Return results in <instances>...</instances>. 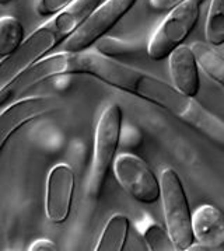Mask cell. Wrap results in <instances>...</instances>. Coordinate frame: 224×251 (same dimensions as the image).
<instances>
[{
    "instance_id": "obj_1",
    "label": "cell",
    "mask_w": 224,
    "mask_h": 251,
    "mask_svg": "<svg viewBox=\"0 0 224 251\" xmlns=\"http://www.w3.org/2000/svg\"><path fill=\"white\" fill-rule=\"evenodd\" d=\"M45 63L51 79L71 75L92 76L113 89L163 108L224 149V120L198 102L195 97L185 96L174 84L152 73L104 56L91 48L82 52L62 50L46 56Z\"/></svg>"
},
{
    "instance_id": "obj_2",
    "label": "cell",
    "mask_w": 224,
    "mask_h": 251,
    "mask_svg": "<svg viewBox=\"0 0 224 251\" xmlns=\"http://www.w3.org/2000/svg\"><path fill=\"white\" fill-rule=\"evenodd\" d=\"M98 4H101V0H76L70 7L53 16L51 20L31 32L10 56L0 60V91L22 72L63 44Z\"/></svg>"
},
{
    "instance_id": "obj_3",
    "label": "cell",
    "mask_w": 224,
    "mask_h": 251,
    "mask_svg": "<svg viewBox=\"0 0 224 251\" xmlns=\"http://www.w3.org/2000/svg\"><path fill=\"white\" fill-rule=\"evenodd\" d=\"M122 120L121 105L113 102L102 111L95 126L91 170L87 184V198L91 202L100 200L105 180L116 157V151L121 145Z\"/></svg>"
},
{
    "instance_id": "obj_4",
    "label": "cell",
    "mask_w": 224,
    "mask_h": 251,
    "mask_svg": "<svg viewBox=\"0 0 224 251\" xmlns=\"http://www.w3.org/2000/svg\"><path fill=\"white\" fill-rule=\"evenodd\" d=\"M160 200L163 203L165 227L177 251H186L194 244L192 212L182 180L177 171L167 167L160 174Z\"/></svg>"
},
{
    "instance_id": "obj_5",
    "label": "cell",
    "mask_w": 224,
    "mask_h": 251,
    "mask_svg": "<svg viewBox=\"0 0 224 251\" xmlns=\"http://www.w3.org/2000/svg\"><path fill=\"white\" fill-rule=\"evenodd\" d=\"M201 16V4L195 0H185L178 7L167 13L158 28L147 42V55L153 60H163L174 50L182 45L194 31Z\"/></svg>"
},
{
    "instance_id": "obj_6",
    "label": "cell",
    "mask_w": 224,
    "mask_h": 251,
    "mask_svg": "<svg viewBox=\"0 0 224 251\" xmlns=\"http://www.w3.org/2000/svg\"><path fill=\"white\" fill-rule=\"evenodd\" d=\"M136 1L137 0H105L98 4L82 25L62 44L63 50L82 52L90 50L132 10Z\"/></svg>"
},
{
    "instance_id": "obj_7",
    "label": "cell",
    "mask_w": 224,
    "mask_h": 251,
    "mask_svg": "<svg viewBox=\"0 0 224 251\" xmlns=\"http://www.w3.org/2000/svg\"><path fill=\"white\" fill-rule=\"evenodd\" d=\"M115 178L133 200L152 205L160 200V178L142 157L133 153H121L112 164Z\"/></svg>"
},
{
    "instance_id": "obj_8",
    "label": "cell",
    "mask_w": 224,
    "mask_h": 251,
    "mask_svg": "<svg viewBox=\"0 0 224 251\" xmlns=\"http://www.w3.org/2000/svg\"><path fill=\"white\" fill-rule=\"evenodd\" d=\"M59 108L61 100L56 97H28L7 105L0 114V153L16 132Z\"/></svg>"
},
{
    "instance_id": "obj_9",
    "label": "cell",
    "mask_w": 224,
    "mask_h": 251,
    "mask_svg": "<svg viewBox=\"0 0 224 251\" xmlns=\"http://www.w3.org/2000/svg\"><path fill=\"white\" fill-rule=\"evenodd\" d=\"M76 188V174L73 167L61 163L53 166L46 180L45 211L46 218L53 225H62L67 221L73 205Z\"/></svg>"
},
{
    "instance_id": "obj_10",
    "label": "cell",
    "mask_w": 224,
    "mask_h": 251,
    "mask_svg": "<svg viewBox=\"0 0 224 251\" xmlns=\"http://www.w3.org/2000/svg\"><path fill=\"white\" fill-rule=\"evenodd\" d=\"M173 84L185 96L196 97L201 90V66L191 47L179 45L168 56Z\"/></svg>"
},
{
    "instance_id": "obj_11",
    "label": "cell",
    "mask_w": 224,
    "mask_h": 251,
    "mask_svg": "<svg viewBox=\"0 0 224 251\" xmlns=\"http://www.w3.org/2000/svg\"><path fill=\"white\" fill-rule=\"evenodd\" d=\"M192 231L196 243L220 250L224 246V213L210 203L201 205L192 213Z\"/></svg>"
},
{
    "instance_id": "obj_12",
    "label": "cell",
    "mask_w": 224,
    "mask_h": 251,
    "mask_svg": "<svg viewBox=\"0 0 224 251\" xmlns=\"http://www.w3.org/2000/svg\"><path fill=\"white\" fill-rule=\"evenodd\" d=\"M131 229V221L123 213H115L108 219L100 240L95 246L97 251H122Z\"/></svg>"
},
{
    "instance_id": "obj_13",
    "label": "cell",
    "mask_w": 224,
    "mask_h": 251,
    "mask_svg": "<svg viewBox=\"0 0 224 251\" xmlns=\"http://www.w3.org/2000/svg\"><path fill=\"white\" fill-rule=\"evenodd\" d=\"M201 69L224 89V56L207 42L196 41L191 45Z\"/></svg>"
},
{
    "instance_id": "obj_14",
    "label": "cell",
    "mask_w": 224,
    "mask_h": 251,
    "mask_svg": "<svg viewBox=\"0 0 224 251\" xmlns=\"http://www.w3.org/2000/svg\"><path fill=\"white\" fill-rule=\"evenodd\" d=\"M25 40V30L20 20L11 16L0 17V58L10 56Z\"/></svg>"
},
{
    "instance_id": "obj_15",
    "label": "cell",
    "mask_w": 224,
    "mask_h": 251,
    "mask_svg": "<svg viewBox=\"0 0 224 251\" xmlns=\"http://www.w3.org/2000/svg\"><path fill=\"white\" fill-rule=\"evenodd\" d=\"M204 38L214 48L224 44V0L210 1L204 25Z\"/></svg>"
},
{
    "instance_id": "obj_16",
    "label": "cell",
    "mask_w": 224,
    "mask_h": 251,
    "mask_svg": "<svg viewBox=\"0 0 224 251\" xmlns=\"http://www.w3.org/2000/svg\"><path fill=\"white\" fill-rule=\"evenodd\" d=\"M139 229L142 231L147 249L150 251H177V247L167 227H163L158 222L146 218L143 226H139Z\"/></svg>"
},
{
    "instance_id": "obj_17",
    "label": "cell",
    "mask_w": 224,
    "mask_h": 251,
    "mask_svg": "<svg viewBox=\"0 0 224 251\" xmlns=\"http://www.w3.org/2000/svg\"><path fill=\"white\" fill-rule=\"evenodd\" d=\"M95 50L100 52L104 56L108 58H118V56H128V55H134L139 53L143 50V45L140 42L134 41L121 40L116 37H108L104 35L102 38L94 44Z\"/></svg>"
},
{
    "instance_id": "obj_18",
    "label": "cell",
    "mask_w": 224,
    "mask_h": 251,
    "mask_svg": "<svg viewBox=\"0 0 224 251\" xmlns=\"http://www.w3.org/2000/svg\"><path fill=\"white\" fill-rule=\"evenodd\" d=\"M74 1L76 0H38L35 10H37L38 16L48 19V17H53L63 10H66Z\"/></svg>"
},
{
    "instance_id": "obj_19",
    "label": "cell",
    "mask_w": 224,
    "mask_h": 251,
    "mask_svg": "<svg viewBox=\"0 0 224 251\" xmlns=\"http://www.w3.org/2000/svg\"><path fill=\"white\" fill-rule=\"evenodd\" d=\"M123 250H149V249H147V244H146V241H144V237H143L142 231L139 229V226H132V225H131L129 234H128V239H126V243H125Z\"/></svg>"
},
{
    "instance_id": "obj_20",
    "label": "cell",
    "mask_w": 224,
    "mask_h": 251,
    "mask_svg": "<svg viewBox=\"0 0 224 251\" xmlns=\"http://www.w3.org/2000/svg\"><path fill=\"white\" fill-rule=\"evenodd\" d=\"M185 0H149L150 7L160 13H170L175 7H178Z\"/></svg>"
},
{
    "instance_id": "obj_21",
    "label": "cell",
    "mask_w": 224,
    "mask_h": 251,
    "mask_svg": "<svg viewBox=\"0 0 224 251\" xmlns=\"http://www.w3.org/2000/svg\"><path fill=\"white\" fill-rule=\"evenodd\" d=\"M30 251H55L58 250V246L55 241L49 240V239H38L34 243H31L28 247Z\"/></svg>"
},
{
    "instance_id": "obj_22",
    "label": "cell",
    "mask_w": 224,
    "mask_h": 251,
    "mask_svg": "<svg viewBox=\"0 0 224 251\" xmlns=\"http://www.w3.org/2000/svg\"><path fill=\"white\" fill-rule=\"evenodd\" d=\"M13 0H0V4H9Z\"/></svg>"
},
{
    "instance_id": "obj_23",
    "label": "cell",
    "mask_w": 224,
    "mask_h": 251,
    "mask_svg": "<svg viewBox=\"0 0 224 251\" xmlns=\"http://www.w3.org/2000/svg\"><path fill=\"white\" fill-rule=\"evenodd\" d=\"M195 1H196V3H199V4L202 6V4H203V3H204V1H206V0H195Z\"/></svg>"
},
{
    "instance_id": "obj_24",
    "label": "cell",
    "mask_w": 224,
    "mask_h": 251,
    "mask_svg": "<svg viewBox=\"0 0 224 251\" xmlns=\"http://www.w3.org/2000/svg\"><path fill=\"white\" fill-rule=\"evenodd\" d=\"M223 56H224V55H223Z\"/></svg>"
}]
</instances>
